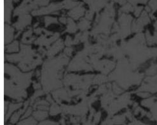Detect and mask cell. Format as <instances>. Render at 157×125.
Here are the masks:
<instances>
[{
  "instance_id": "6da1fadb",
  "label": "cell",
  "mask_w": 157,
  "mask_h": 125,
  "mask_svg": "<svg viewBox=\"0 0 157 125\" xmlns=\"http://www.w3.org/2000/svg\"><path fill=\"white\" fill-rule=\"evenodd\" d=\"M145 10L151 15L152 19L153 16L157 19V0H147Z\"/></svg>"
},
{
  "instance_id": "7a4b0ae2",
  "label": "cell",
  "mask_w": 157,
  "mask_h": 125,
  "mask_svg": "<svg viewBox=\"0 0 157 125\" xmlns=\"http://www.w3.org/2000/svg\"><path fill=\"white\" fill-rule=\"evenodd\" d=\"M145 8L143 5H137L134 8L133 12L136 17H140L143 12L144 11Z\"/></svg>"
},
{
  "instance_id": "3957f363",
  "label": "cell",
  "mask_w": 157,
  "mask_h": 125,
  "mask_svg": "<svg viewBox=\"0 0 157 125\" xmlns=\"http://www.w3.org/2000/svg\"><path fill=\"white\" fill-rule=\"evenodd\" d=\"M34 116L38 120H42L47 116V113L46 112L38 111L34 113Z\"/></svg>"
},
{
  "instance_id": "277c9868",
  "label": "cell",
  "mask_w": 157,
  "mask_h": 125,
  "mask_svg": "<svg viewBox=\"0 0 157 125\" xmlns=\"http://www.w3.org/2000/svg\"><path fill=\"white\" fill-rule=\"evenodd\" d=\"M36 121L31 118L29 119H28L24 121L21 122L18 125H36Z\"/></svg>"
},
{
  "instance_id": "5b68a950",
  "label": "cell",
  "mask_w": 157,
  "mask_h": 125,
  "mask_svg": "<svg viewBox=\"0 0 157 125\" xmlns=\"http://www.w3.org/2000/svg\"><path fill=\"white\" fill-rule=\"evenodd\" d=\"M25 109V108H24L23 110L19 111V112L14 114V115L13 116V117H12V119H11V123H15L17 122V121L18 120V119H19V117L20 116V115L23 112V111H24Z\"/></svg>"
},
{
  "instance_id": "8992f818",
  "label": "cell",
  "mask_w": 157,
  "mask_h": 125,
  "mask_svg": "<svg viewBox=\"0 0 157 125\" xmlns=\"http://www.w3.org/2000/svg\"><path fill=\"white\" fill-rule=\"evenodd\" d=\"M128 1L130 2V3H131L132 5H143L145 3H147V0H128Z\"/></svg>"
},
{
  "instance_id": "52a82bcc",
  "label": "cell",
  "mask_w": 157,
  "mask_h": 125,
  "mask_svg": "<svg viewBox=\"0 0 157 125\" xmlns=\"http://www.w3.org/2000/svg\"><path fill=\"white\" fill-rule=\"evenodd\" d=\"M20 106H21V105H10V109H9V112H8V114L6 115V120L8 119V117H9V116H10V114L12 112V111H14V110H15V109H17L18 108H19Z\"/></svg>"
},
{
  "instance_id": "ba28073f",
  "label": "cell",
  "mask_w": 157,
  "mask_h": 125,
  "mask_svg": "<svg viewBox=\"0 0 157 125\" xmlns=\"http://www.w3.org/2000/svg\"><path fill=\"white\" fill-rule=\"evenodd\" d=\"M125 121V118L124 116H117L116 118H115L114 119V121L115 122V123L117 124H121L124 123Z\"/></svg>"
},
{
  "instance_id": "9c48e42d",
  "label": "cell",
  "mask_w": 157,
  "mask_h": 125,
  "mask_svg": "<svg viewBox=\"0 0 157 125\" xmlns=\"http://www.w3.org/2000/svg\"><path fill=\"white\" fill-rule=\"evenodd\" d=\"M59 112V109L57 108V106L52 107L51 109V112H50L51 115H56Z\"/></svg>"
},
{
  "instance_id": "30bf717a",
  "label": "cell",
  "mask_w": 157,
  "mask_h": 125,
  "mask_svg": "<svg viewBox=\"0 0 157 125\" xmlns=\"http://www.w3.org/2000/svg\"><path fill=\"white\" fill-rule=\"evenodd\" d=\"M39 125H59V124L56 123H54L52 121H45V122H43V123H40Z\"/></svg>"
},
{
  "instance_id": "8fae6325",
  "label": "cell",
  "mask_w": 157,
  "mask_h": 125,
  "mask_svg": "<svg viewBox=\"0 0 157 125\" xmlns=\"http://www.w3.org/2000/svg\"><path fill=\"white\" fill-rule=\"evenodd\" d=\"M100 113H98L96 114V116H95V123H98L99 122V118H100Z\"/></svg>"
},
{
  "instance_id": "7c38bea8",
  "label": "cell",
  "mask_w": 157,
  "mask_h": 125,
  "mask_svg": "<svg viewBox=\"0 0 157 125\" xmlns=\"http://www.w3.org/2000/svg\"><path fill=\"white\" fill-rule=\"evenodd\" d=\"M31 109L30 108V109H28V111H27V112H26V113H25V114L24 116V117L22 118H25V117H28V116L31 114Z\"/></svg>"
},
{
  "instance_id": "4fadbf2b",
  "label": "cell",
  "mask_w": 157,
  "mask_h": 125,
  "mask_svg": "<svg viewBox=\"0 0 157 125\" xmlns=\"http://www.w3.org/2000/svg\"><path fill=\"white\" fill-rule=\"evenodd\" d=\"M60 122H61V124H62V125H66V124H65V123H64V119H62L60 121Z\"/></svg>"
}]
</instances>
